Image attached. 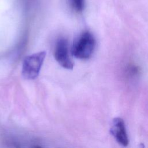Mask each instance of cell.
Instances as JSON below:
<instances>
[{"instance_id":"6da1fadb","label":"cell","mask_w":148,"mask_h":148,"mask_svg":"<svg viewBox=\"0 0 148 148\" xmlns=\"http://www.w3.org/2000/svg\"><path fill=\"white\" fill-rule=\"evenodd\" d=\"M95 41L89 32H84L74 42L71 52L76 58L87 59L92 55L95 48Z\"/></svg>"},{"instance_id":"3957f363","label":"cell","mask_w":148,"mask_h":148,"mask_svg":"<svg viewBox=\"0 0 148 148\" xmlns=\"http://www.w3.org/2000/svg\"><path fill=\"white\" fill-rule=\"evenodd\" d=\"M54 57L60 65L64 68L69 69H73V62L69 57L68 42L65 39L61 38L58 40L56 46Z\"/></svg>"},{"instance_id":"277c9868","label":"cell","mask_w":148,"mask_h":148,"mask_svg":"<svg viewBox=\"0 0 148 148\" xmlns=\"http://www.w3.org/2000/svg\"><path fill=\"white\" fill-rule=\"evenodd\" d=\"M110 133L116 141L123 146L128 145L129 140L123 120L120 117L114 118L110 128Z\"/></svg>"},{"instance_id":"7a4b0ae2","label":"cell","mask_w":148,"mask_h":148,"mask_svg":"<svg viewBox=\"0 0 148 148\" xmlns=\"http://www.w3.org/2000/svg\"><path fill=\"white\" fill-rule=\"evenodd\" d=\"M46 53L40 51L27 56L24 60L22 75L26 79H34L39 75Z\"/></svg>"},{"instance_id":"5b68a950","label":"cell","mask_w":148,"mask_h":148,"mask_svg":"<svg viewBox=\"0 0 148 148\" xmlns=\"http://www.w3.org/2000/svg\"><path fill=\"white\" fill-rule=\"evenodd\" d=\"M70 2L76 12H80L84 8V0H70Z\"/></svg>"}]
</instances>
